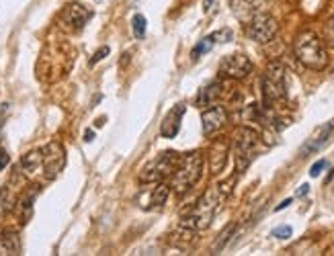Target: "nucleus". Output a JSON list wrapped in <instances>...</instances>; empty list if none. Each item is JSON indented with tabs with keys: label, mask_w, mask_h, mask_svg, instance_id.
Masks as SVG:
<instances>
[{
	"label": "nucleus",
	"mask_w": 334,
	"mask_h": 256,
	"mask_svg": "<svg viewBox=\"0 0 334 256\" xmlns=\"http://www.w3.org/2000/svg\"><path fill=\"white\" fill-rule=\"evenodd\" d=\"M216 41H230L232 39V31L230 29H222V31H216V33H211Z\"/></svg>",
	"instance_id": "nucleus-27"
},
{
	"label": "nucleus",
	"mask_w": 334,
	"mask_h": 256,
	"mask_svg": "<svg viewBox=\"0 0 334 256\" xmlns=\"http://www.w3.org/2000/svg\"><path fill=\"white\" fill-rule=\"evenodd\" d=\"M324 168H326V160H318V162H316V164L310 168V174H312V176H318V174H320Z\"/></svg>",
	"instance_id": "nucleus-29"
},
{
	"label": "nucleus",
	"mask_w": 334,
	"mask_h": 256,
	"mask_svg": "<svg viewBox=\"0 0 334 256\" xmlns=\"http://www.w3.org/2000/svg\"><path fill=\"white\" fill-rule=\"evenodd\" d=\"M277 21L273 19L271 15L266 13H258L254 15L250 21H248V27H246V33L252 41L256 43H269L273 37L277 35Z\"/></svg>",
	"instance_id": "nucleus-8"
},
{
	"label": "nucleus",
	"mask_w": 334,
	"mask_h": 256,
	"mask_svg": "<svg viewBox=\"0 0 334 256\" xmlns=\"http://www.w3.org/2000/svg\"><path fill=\"white\" fill-rule=\"evenodd\" d=\"M293 51H295V57L310 70L320 72L328 66V53L324 49V43L312 31H303V33L297 35L293 43Z\"/></svg>",
	"instance_id": "nucleus-1"
},
{
	"label": "nucleus",
	"mask_w": 334,
	"mask_h": 256,
	"mask_svg": "<svg viewBox=\"0 0 334 256\" xmlns=\"http://www.w3.org/2000/svg\"><path fill=\"white\" fill-rule=\"evenodd\" d=\"M260 146V136L250 127H240L234 136V156H236V174H242L254 160Z\"/></svg>",
	"instance_id": "nucleus-4"
},
{
	"label": "nucleus",
	"mask_w": 334,
	"mask_h": 256,
	"mask_svg": "<svg viewBox=\"0 0 334 256\" xmlns=\"http://www.w3.org/2000/svg\"><path fill=\"white\" fill-rule=\"evenodd\" d=\"M107 55H109V47H107V45H103V47L95 53V57L90 59V66H95V63H99V61H101V59H105Z\"/></svg>",
	"instance_id": "nucleus-28"
},
{
	"label": "nucleus",
	"mask_w": 334,
	"mask_h": 256,
	"mask_svg": "<svg viewBox=\"0 0 334 256\" xmlns=\"http://www.w3.org/2000/svg\"><path fill=\"white\" fill-rule=\"evenodd\" d=\"M214 43H216V39L211 37V35H209V37H205V39H201V41L195 45V49H193V57H195V59H197V57H201L205 51H209L211 47H214Z\"/></svg>",
	"instance_id": "nucleus-23"
},
{
	"label": "nucleus",
	"mask_w": 334,
	"mask_h": 256,
	"mask_svg": "<svg viewBox=\"0 0 334 256\" xmlns=\"http://www.w3.org/2000/svg\"><path fill=\"white\" fill-rule=\"evenodd\" d=\"M220 72L226 78L242 80L252 72V61L244 53H230L220 61Z\"/></svg>",
	"instance_id": "nucleus-9"
},
{
	"label": "nucleus",
	"mask_w": 334,
	"mask_h": 256,
	"mask_svg": "<svg viewBox=\"0 0 334 256\" xmlns=\"http://www.w3.org/2000/svg\"><path fill=\"white\" fill-rule=\"evenodd\" d=\"M203 172V154L201 152H189L180 158L178 168L172 178V188L176 195H185L187 190L201 178Z\"/></svg>",
	"instance_id": "nucleus-3"
},
{
	"label": "nucleus",
	"mask_w": 334,
	"mask_h": 256,
	"mask_svg": "<svg viewBox=\"0 0 334 256\" xmlns=\"http://www.w3.org/2000/svg\"><path fill=\"white\" fill-rule=\"evenodd\" d=\"M90 17H93L90 9H86L84 5L72 3V5H66L64 11L59 13V25L68 31H80Z\"/></svg>",
	"instance_id": "nucleus-10"
},
{
	"label": "nucleus",
	"mask_w": 334,
	"mask_h": 256,
	"mask_svg": "<svg viewBox=\"0 0 334 256\" xmlns=\"http://www.w3.org/2000/svg\"><path fill=\"white\" fill-rule=\"evenodd\" d=\"M131 27H133V35L136 39H142L146 35V17L144 15H136L131 19Z\"/></svg>",
	"instance_id": "nucleus-22"
},
{
	"label": "nucleus",
	"mask_w": 334,
	"mask_h": 256,
	"mask_svg": "<svg viewBox=\"0 0 334 256\" xmlns=\"http://www.w3.org/2000/svg\"><path fill=\"white\" fill-rule=\"evenodd\" d=\"M264 0H232V9L236 13V17H240L242 21H250L254 15L262 13Z\"/></svg>",
	"instance_id": "nucleus-15"
},
{
	"label": "nucleus",
	"mask_w": 334,
	"mask_h": 256,
	"mask_svg": "<svg viewBox=\"0 0 334 256\" xmlns=\"http://www.w3.org/2000/svg\"><path fill=\"white\" fill-rule=\"evenodd\" d=\"M21 170H23V174H27L29 178L41 174V172H43V154H41V150L27 152V154L21 158Z\"/></svg>",
	"instance_id": "nucleus-14"
},
{
	"label": "nucleus",
	"mask_w": 334,
	"mask_h": 256,
	"mask_svg": "<svg viewBox=\"0 0 334 256\" xmlns=\"http://www.w3.org/2000/svg\"><path fill=\"white\" fill-rule=\"evenodd\" d=\"M35 195H37V188H33L31 193H27L25 197H21V199L17 201V203H19V215H21V219H23V221H27V219H29V215H31Z\"/></svg>",
	"instance_id": "nucleus-20"
},
{
	"label": "nucleus",
	"mask_w": 334,
	"mask_h": 256,
	"mask_svg": "<svg viewBox=\"0 0 334 256\" xmlns=\"http://www.w3.org/2000/svg\"><path fill=\"white\" fill-rule=\"evenodd\" d=\"M226 160H228V144L226 142H218L211 148V172L218 174L224 170L226 166Z\"/></svg>",
	"instance_id": "nucleus-17"
},
{
	"label": "nucleus",
	"mask_w": 334,
	"mask_h": 256,
	"mask_svg": "<svg viewBox=\"0 0 334 256\" xmlns=\"http://www.w3.org/2000/svg\"><path fill=\"white\" fill-rule=\"evenodd\" d=\"M7 109H9V107L5 105V107H3V111H0V127H3V125H5V117H7Z\"/></svg>",
	"instance_id": "nucleus-33"
},
{
	"label": "nucleus",
	"mask_w": 334,
	"mask_h": 256,
	"mask_svg": "<svg viewBox=\"0 0 334 256\" xmlns=\"http://www.w3.org/2000/svg\"><path fill=\"white\" fill-rule=\"evenodd\" d=\"M21 238L17 232H3L0 234V254L5 256H17L21 254Z\"/></svg>",
	"instance_id": "nucleus-16"
},
{
	"label": "nucleus",
	"mask_w": 334,
	"mask_h": 256,
	"mask_svg": "<svg viewBox=\"0 0 334 256\" xmlns=\"http://www.w3.org/2000/svg\"><path fill=\"white\" fill-rule=\"evenodd\" d=\"M15 197H13V193H11V188L9 186H3L0 188V217L3 215H7L13 207H15Z\"/></svg>",
	"instance_id": "nucleus-21"
},
{
	"label": "nucleus",
	"mask_w": 334,
	"mask_h": 256,
	"mask_svg": "<svg viewBox=\"0 0 334 256\" xmlns=\"http://www.w3.org/2000/svg\"><path fill=\"white\" fill-rule=\"evenodd\" d=\"M43 178L45 180H53L59 176V172L64 170L66 166V150L62 144H57V142H51L47 144L43 150Z\"/></svg>",
	"instance_id": "nucleus-7"
},
{
	"label": "nucleus",
	"mask_w": 334,
	"mask_h": 256,
	"mask_svg": "<svg viewBox=\"0 0 334 256\" xmlns=\"http://www.w3.org/2000/svg\"><path fill=\"white\" fill-rule=\"evenodd\" d=\"M185 111H187L185 105H176L174 109L168 111V115L164 117V121H162V125H160V136H162V138L172 140V138L178 134V130H180V119H183Z\"/></svg>",
	"instance_id": "nucleus-13"
},
{
	"label": "nucleus",
	"mask_w": 334,
	"mask_h": 256,
	"mask_svg": "<svg viewBox=\"0 0 334 256\" xmlns=\"http://www.w3.org/2000/svg\"><path fill=\"white\" fill-rule=\"evenodd\" d=\"M260 86H262V94H264L266 103L285 99L287 82H285V68L281 66V63H277V61L269 63V68H266V72L260 80Z\"/></svg>",
	"instance_id": "nucleus-6"
},
{
	"label": "nucleus",
	"mask_w": 334,
	"mask_h": 256,
	"mask_svg": "<svg viewBox=\"0 0 334 256\" xmlns=\"http://www.w3.org/2000/svg\"><path fill=\"white\" fill-rule=\"evenodd\" d=\"M93 140H95V132H90V130H88V132L84 134V142H93Z\"/></svg>",
	"instance_id": "nucleus-34"
},
{
	"label": "nucleus",
	"mask_w": 334,
	"mask_h": 256,
	"mask_svg": "<svg viewBox=\"0 0 334 256\" xmlns=\"http://www.w3.org/2000/svg\"><path fill=\"white\" fill-rule=\"evenodd\" d=\"M332 132H334V119L318 127V130L312 134V138H310L306 144L301 146V150H299V156L303 158V156H310V154L318 152V150H320V148H322V146H324V144L330 140Z\"/></svg>",
	"instance_id": "nucleus-11"
},
{
	"label": "nucleus",
	"mask_w": 334,
	"mask_h": 256,
	"mask_svg": "<svg viewBox=\"0 0 334 256\" xmlns=\"http://www.w3.org/2000/svg\"><path fill=\"white\" fill-rule=\"evenodd\" d=\"M308 190H310V184H301L299 188H297V197H303V195H308Z\"/></svg>",
	"instance_id": "nucleus-31"
},
{
	"label": "nucleus",
	"mask_w": 334,
	"mask_h": 256,
	"mask_svg": "<svg viewBox=\"0 0 334 256\" xmlns=\"http://www.w3.org/2000/svg\"><path fill=\"white\" fill-rule=\"evenodd\" d=\"M11 162V156L7 154V150H0V170H5Z\"/></svg>",
	"instance_id": "nucleus-30"
},
{
	"label": "nucleus",
	"mask_w": 334,
	"mask_h": 256,
	"mask_svg": "<svg viewBox=\"0 0 334 256\" xmlns=\"http://www.w3.org/2000/svg\"><path fill=\"white\" fill-rule=\"evenodd\" d=\"M180 162V156L176 152H162L158 154L156 158H152L150 162L142 168V182L146 184H156V182H162L174 168L176 164Z\"/></svg>",
	"instance_id": "nucleus-5"
},
{
	"label": "nucleus",
	"mask_w": 334,
	"mask_h": 256,
	"mask_svg": "<svg viewBox=\"0 0 334 256\" xmlns=\"http://www.w3.org/2000/svg\"><path fill=\"white\" fill-rule=\"evenodd\" d=\"M201 121H203V134H205V136H211V134L220 132L222 127L226 125V121H228V113H226L224 107L216 105V107H209L207 111H203Z\"/></svg>",
	"instance_id": "nucleus-12"
},
{
	"label": "nucleus",
	"mask_w": 334,
	"mask_h": 256,
	"mask_svg": "<svg viewBox=\"0 0 334 256\" xmlns=\"http://www.w3.org/2000/svg\"><path fill=\"white\" fill-rule=\"evenodd\" d=\"M273 236L279 238V240H287L291 236V228L289 226H279V228L273 230Z\"/></svg>",
	"instance_id": "nucleus-26"
},
{
	"label": "nucleus",
	"mask_w": 334,
	"mask_h": 256,
	"mask_svg": "<svg viewBox=\"0 0 334 256\" xmlns=\"http://www.w3.org/2000/svg\"><path fill=\"white\" fill-rule=\"evenodd\" d=\"M291 205V199H285L283 203H279L277 207H275V211H281V209H285V207H289Z\"/></svg>",
	"instance_id": "nucleus-32"
},
{
	"label": "nucleus",
	"mask_w": 334,
	"mask_h": 256,
	"mask_svg": "<svg viewBox=\"0 0 334 256\" xmlns=\"http://www.w3.org/2000/svg\"><path fill=\"white\" fill-rule=\"evenodd\" d=\"M168 195H170V188H168V184L156 182V186L152 188V193H150V203H152L150 207H162V205L166 203Z\"/></svg>",
	"instance_id": "nucleus-19"
},
{
	"label": "nucleus",
	"mask_w": 334,
	"mask_h": 256,
	"mask_svg": "<svg viewBox=\"0 0 334 256\" xmlns=\"http://www.w3.org/2000/svg\"><path fill=\"white\" fill-rule=\"evenodd\" d=\"M222 193H220V188L214 186V188H209L203 193V197L195 203V207L191 209L189 215H185L183 219H180V228L183 230H189V232H197V230H205L211 219H214L216 215V209L222 201Z\"/></svg>",
	"instance_id": "nucleus-2"
},
{
	"label": "nucleus",
	"mask_w": 334,
	"mask_h": 256,
	"mask_svg": "<svg viewBox=\"0 0 334 256\" xmlns=\"http://www.w3.org/2000/svg\"><path fill=\"white\" fill-rule=\"evenodd\" d=\"M220 94H222V82H211L207 84L205 88H201L199 92V97H197V105L199 107H207V105H214L218 99H220Z\"/></svg>",
	"instance_id": "nucleus-18"
},
{
	"label": "nucleus",
	"mask_w": 334,
	"mask_h": 256,
	"mask_svg": "<svg viewBox=\"0 0 334 256\" xmlns=\"http://www.w3.org/2000/svg\"><path fill=\"white\" fill-rule=\"evenodd\" d=\"M236 232V223H230V226H226V230L220 234V238H218V242H216V246H214V252H220L224 246H226V242L230 240V236Z\"/></svg>",
	"instance_id": "nucleus-24"
},
{
	"label": "nucleus",
	"mask_w": 334,
	"mask_h": 256,
	"mask_svg": "<svg viewBox=\"0 0 334 256\" xmlns=\"http://www.w3.org/2000/svg\"><path fill=\"white\" fill-rule=\"evenodd\" d=\"M326 41H328L330 47H334V15L326 23Z\"/></svg>",
	"instance_id": "nucleus-25"
},
{
	"label": "nucleus",
	"mask_w": 334,
	"mask_h": 256,
	"mask_svg": "<svg viewBox=\"0 0 334 256\" xmlns=\"http://www.w3.org/2000/svg\"><path fill=\"white\" fill-rule=\"evenodd\" d=\"M209 5H211V0H205V11H209Z\"/></svg>",
	"instance_id": "nucleus-35"
}]
</instances>
